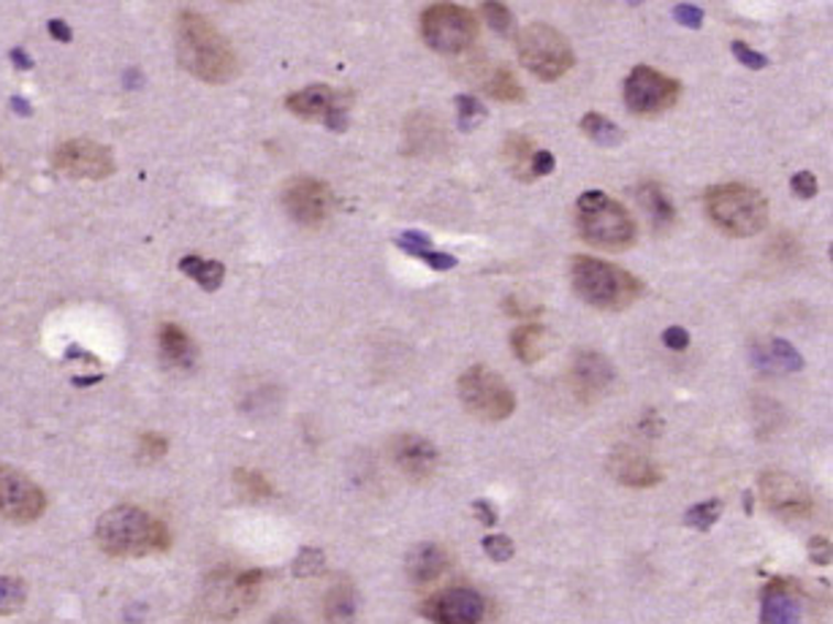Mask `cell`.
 <instances>
[{
  "mask_svg": "<svg viewBox=\"0 0 833 624\" xmlns=\"http://www.w3.org/2000/svg\"><path fill=\"white\" fill-rule=\"evenodd\" d=\"M177 57L187 74L207 85H226L239 74L237 52L198 11H182L177 17Z\"/></svg>",
  "mask_w": 833,
  "mask_h": 624,
  "instance_id": "obj_1",
  "label": "cell"
},
{
  "mask_svg": "<svg viewBox=\"0 0 833 624\" xmlns=\"http://www.w3.org/2000/svg\"><path fill=\"white\" fill-rule=\"evenodd\" d=\"M96 540L104 554L117 559L150 557L172 546V533L161 518L137 505H117L98 518Z\"/></svg>",
  "mask_w": 833,
  "mask_h": 624,
  "instance_id": "obj_2",
  "label": "cell"
},
{
  "mask_svg": "<svg viewBox=\"0 0 833 624\" xmlns=\"http://www.w3.org/2000/svg\"><path fill=\"white\" fill-rule=\"evenodd\" d=\"M573 291L597 310H625L641 299L643 283L621 266L595 259V255H573L571 259Z\"/></svg>",
  "mask_w": 833,
  "mask_h": 624,
  "instance_id": "obj_3",
  "label": "cell"
},
{
  "mask_svg": "<svg viewBox=\"0 0 833 624\" xmlns=\"http://www.w3.org/2000/svg\"><path fill=\"white\" fill-rule=\"evenodd\" d=\"M578 234L592 248L627 250L636 242V220L612 196L603 190H586L576 201Z\"/></svg>",
  "mask_w": 833,
  "mask_h": 624,
  "instance_id": "obj_4",
  "label": "cell"
},
{
  "mask_svg": "<svg viewBox=\"0 0 833 624\" xmlns=\"http://www.w3.org/2000/svg\"><path fill=\"white\" fill-rule=\"evenodd\" d=\"M703 204L712 223L731 237H755L768 223V201L749 185H714Z\"/></svg>",
  "mask_w": 833,
  "mask_h": 624,
  "instance_id": "obj_5",
  "label": "cell"
},
{
  "mask_svg": "<svg viewBox=\"0 0 833 624\" xmlns=\"http://www.w3.org/2000/svg\"><path fill=\"white\" fill-rule=\"evenodd\" d=\"M516 50H519L521 63L543 81L565 77L573 68V63H576V55H573L567 39L556 28L543 25V22H532L524 31H519Z\"/></svg>",
  "mask_w": 833,
  "mask_h": 624,
  "instance_id": "obj_6",
  "label": "cell"
},
{
  "mask_svg": "<svg viewBox=\"0 0 833 624\" xmlns=\"http://www.w3.org/2000/svg\"><path fill=\"white\" fill-rule=\"evenodd\" d=\"M459 399L480 422H506L516 410V396L506 377L484 364H473L459 377Z\"/></svg>",
  "mask_w": 833,
  "mask_h": 624,
  "instance_id": "obj_7",
  "label": "cell"
},
{
  "mask_svg": "<svg viewBox=\"0 0 833 624\" xmlns=\"http://www.w3.org/2000/svg\"><path fill=\"white\" fill-rule=\"evenodd\" d=\"M421 39L443 55H459L478 39V17L456 3H435L421 14Z\"/></svg>",
  "mask_w": 833,
  "mask_h": 624,
  "instance_id": "obj_8",
  "label": "cell"
},
{
  "mask_svg": "<svg viewBox=\"0 0 833 624\" xmlns=\"http://www.w3.org/2000/svg\"><path fill=\"white\" fill-rule=\"evenodd\" d=\"M261 581V570H218L204 584V609L218 620H234L253 605Z\"/></svg>",
  "mask_w": 833,
  "mask_h": 624,
  "instance_id": "obj_9",
  "label": "cell"
},
{
  "mask_svg": "<svg viewBox=\"0 0 833 624\" xmlns=\"http://www.w3.org/2000/svg\"><path fill=\"white\" fill-rule=\"evenodd\" d=\"M679 96H682V85L649 66L632 68L630 77L625 79V103L638 118L668 112L679 101Z\"/></svg>",
  "mask_w": 833,
  "mask_h": 624,
  "instance_id": "obj_10",
  "label": "cell"
},
{
  "mask_svg": "<svg viewBox=\"0 0 833 624\" xmlns=\"http://www.w3.org/2000/svg\"><path fill=\"white\" fill-rule=\"evenodd\" d=\"M46 507V494L25 472L0 464V516L9 522H36Z\"/></svg>",
  "mask_w": 833,
  "mask_h": 624,
  "instance_id": "obj_11",
  "label": "cell"
},
{
  "mask_svg": "<svg viewBox=\"0 0 833 624\" xmlns=\"http://www.w3.org/2000/svg\"><path fill=\"white\" fill-rule=\"evenodd\" d=\"M285 212L304 229H321L332 215V190L315 177H293L283 185Z\"/></svg>",
  "mask_w": 833,
  "mask_h": 624,
  "instance_id": "obj_12",
  "label": "cell"
},
{
  "mask_svg": "<svg viewBox=\"0 0 833 624\" xmlns=\"http://www.w3.org/2000/svg\"><path fill=\"white\" fill-rule=\"evenodd\" d=\"M57 172L79 179H107L115 174V155L104 144L90 142V139H72L63 142L52 155Z\"/></svg>",
  "mask_w": 833,
  "mask_h": 624,
  "instance_id": "obj_13",
  "label": "cell"
},
{
  "mask_svg": "<svg viewBox=\"0 0 833 624\" xmlns=\"http://www.w3.org/2000/svg\"><path fill=\"white\" fill-rule=\"evenodd\" d=\"M760 497L762 505L771 513L785 518H798L812 513V492L807 483L785 470H766L760 475Z\"/></svg>",
  "mask_w": 833,
  "mask_h": 624,
  "instance_id": "obj_14",
  "label": "cell"
},
{
  "mask_svg": "<svg viewBox=\"0 0 833 624\" xmlns=\"http://www.w3.org/2000/svg\"><path fill=\"white\" fill-rule=\"evenodd\" d=\"M421 611L435 624H484L486 600L470 587H448L432 594Z\"/></svg>",
  "mask_w": 833,
  "mask_h": 624,
  "instance_id": "obj_15",
  "label": "cell"
},
{
  "mask_svg": "<svg viewBox=\"0 0 833 624\" xmlns=\"http://www.w3.org/2000/svg\"><path fill=\"white\" fill-rule=\"evenodd\" d=\"M614 383V364L597 351H581L571 366V391L578 402L592 405Z\"/></svg>",
  "mask_w": 833,
  "mask_h": 624,
  "instance_id": "obj_16",
  "label": "cell"
},
{
  "mask_svg": "<svg viewBox=\"0 0 833 624\" xmlns=\"http://www.w3.org/2000/svg\"><path fill=\"white\" fill-rule=\"evenodd\" d=\"M803 594L793 579H774L760 592V624H801Z\"/></svg>",
  "mask_w": 833,
  "mask_h": 624,
  "instance_id": "obj_17",
  "label": "cell"
},
{
  "mask_svg": "<svg viewBox=\"0 0 833 624\" xmlns=\"http://www.w3.org/2000/svg\"><path fill=\"white\" fill-rule=\"evenodd\" d=\"M391 459L410 481H424L437 468V448L426 437L402 431L391 440Z\"/></svg>",
  "mask_w": 833,
  "mask_h": 624,
  "instance_id": "obj_18",
  "label": "cell"
},
{
  "mask_svg": "<svg viewBox=\"0 0 833 624\" xmlns=\"http://www.w3.org/2000/svg\"><path fill=\"white\" fill-rule=\"evenodd\" d=\"M608 472L630 489H649L662 481L660 464L652 462L647 453L630 451V448H616L608 459Z\"/></svg>",
  "mask_w": 833,
  "mask_h": 624,
  "instance_id": "obj_19",
  "label": "cell"
},
{
  "mask_svg": "<svg viewBox=\"0 0 833 624\" xmlns=\"http://www.w3.org/2000/svg\"><path fill=\"white\" fill-rule=\"evenodd\" d=\"M451 557L440 544H419L408 554V576L415 584H432L448 570Z\"/></svg>",
  "mask_w": 833,
  "mask_h": 624,
  "instance_id": "obj_20",
  "label": "cell"
},
{
  "mask_svg": "<svg viewBox=\"0 0 833 624\" xmlns=\"http://www.w3.org/2000/svg\"><path fill=\"white\" fill-rule=\"evenodd\" d=\"M753 361H755V366H758V370L774 372V375H782V372H798L803 366L801 353H798L796 348L785 340L755 342Z\"/></svg>",
  "mask_w": 833,
  "mask_h": 624,
  "instance_id": "obj_21",
  "label": "cell"
},
{
  "mask_svg": "<svg viewBox=\"0 0 833 624\" xmlns=\"http://www.w3.org/2000/svg\"><path fill=\"white\" fill-rule=\"evenodd\" d=\"M337 96L339 92L332 90V87L310 85V87H304V90L291 92V96L285 98V107H289L291 112L302 120L326 118L328 109H332L334 101H337Z\"/></svg>",
  "mask_w": 833,
  "mask_h": 624,
  "instance_id": "obj_22",
  "label": "cell"
},
{
  "mask_svg": "<svg viewBox=\"0 0 833 624\" xmlns=\"http://www.w3.org/2000/svg\"><path fill=\"white\" fill-rule=\"evenodd\" d=\"M636 196H638V204H641V209L647 212L652 229L666 231V229H671L673 223H677V207H673L671 196L666 194V188H662V185L643 183L641 188H638Z\"/></svg>",
  "mask_w": 833,
  "mask_h": 624,
  "instance_id": "obj_23",
  "label": "cell"
},
{
  "mask_svg": "<svg viewBox=\"0 0 833 624\" xmlns=\"http://www.w3.org/2000/svg\"><path fill=\"white\" fill-rule=\"evenodd\" d=\"M397 248H402L404 253H410L413 259H421L424 264H430L432 270H437V272H448L456 266L454 255L432 250L430 237L421 234V231H402V234L397 237Z\"/></svg>",
  "mask_w": 833,
  "mask_h": 624,
  "instance_id": "obj_24",
  "label": "cell"
},
{
  "mask_svg": "<svg viewBox=\"0 0 833 624\" xmlns=\"http://www.w3.org/2000/svg\"><path fill=\"white\" fill-rule=\"evenodd\" d=\"M158 342H161V353L169 364L187 366L196 359V348H193L191 337L177 324H163L161 331H158Z\"/></svg>",
  "mask_w": 833,
  "mask_h": 624,
  "instance_id": "obj_25",
  "label": "cell"
},
{
  "mask_svg": "<svg viewBox=\"0 0 833 624\" xmlns=\"http://www.w3.org/2000/svg\"><path fill=\"white\" fill-rule=\"evenodd\" d=\"M359 611V598L350 584H337L328 589L324 600V620L328 624H354Z\"/></svg>",
  "mask_w": 833,
  "mask_h": 624,
  "instance_id": "obj_26",
  "label": "cell"
},
{
  "mask_svg": "<svg viewBox=\"0 0 833 624\" xmlns=\"http://www.w3.org/2000/svg\"><path fill=\"white\" fill-rule=\"evenodd\" d=\"M510 346H513V353L519 355V361L524 364H538L545 353V329L536 320L530 324H521L519 329L510 335Z\"/></svg>",
  "mask_w": 833,
  "mask_h": 624,
  "instance_id": "obj_27",
  "label": "cell"
},
{
  "mask_svg": "<svg viewBox=\"0 0 833 624\" xmlns=\"http://www.w3.org/2000/svg\"><path fill=\"white\" fill-rule=\"evenodd\" d=\"M532 155H536V144H532V139L521 136V133H510L506 144H502V157H506L508 168L516 177L524 179V183H532Z\"/></svg>",
  "mask_w": 833,
  "mask_h": 624,
  "instance_id": "obj_28",
  "label": "cell"
},
{
  "mask_svg": "<svg viewBox=\"0 0 833 624\" xmlns=\"http://www.w3.org/2000/svg\"><path fill=\"white\" fill-rule=\"evenodd\" d=\"M180 270L185 272L187 277L196 280L204 291H218L223 283V274H226L218 261H204L198 259V255H185V259L180 261Z\"/></svg>",
  "mask_w": 833,
  "mask_h": 624,
  "instance_id": "obj_29",
  "label": "cell"
},
{
  "mask_svg": "<svg viewBox=\"0 0 833 624\" xmlns=\"http://www.w3.org/2000/svg\"><path fill=\"white\" fill-rule=\"evenodd\" d=\"M581 131H584L595 144H601V147H616V144H621V139H625V133H621V128L616 125V122L603 118V114L597 112H589L581 118Z\"/></svg>",
  "mask_w": 833,
  "mask_h": 624,
  "instance_id": "obj_30",
  "label": "cell"
},
{
  "mask_svg": "<svg viewBox=\"0 0 833 624\" xmlns=\"http://www.w3.org/2000/svg\"><path fill=\"white\" fill-rule=\"evenodd\" d=\"M486 92H489L495 101L502 103L524 101V87L519 85V79H516L508 68H497V72L486 79Z\"/></svg>",
  "mask_w": 833,
  "mask_h": 624,
  "instance_id": "obj_31",
  "label": "cell"
},
{
  "mask_svg": "<svg viewBox=\"0 0 833 624\" xmlns=\"http://www.w3.org/2000/svg\"><path fill=\"white\" fill-rule=\"evenodd\" d=\"M234 483H237L239 497L250 500V503H261V500L272 497V483L258 470H237L234 472Z\"/></svg>",
  "mask_w": 833,
  "mask_h": 624,
  "instance_id": "obj_32",
  "label": "cell"
},
{
  "mask_svg": "<svg viewBox=\"0 0 833 624\" xmlns=\"http://www.w3.org/2000/svg\"><path fill=\"white\" fill-rule=\"evenodd\" d=\"M28 589L20 579L11 576H0V614H14L25 605Z\"/></svg>",
  "mask_w": 833,
  "mask_h": 624,
  "instance_id": "obj_33",
  "label": "cell"
},
{
  "mask_svg": "<svg viewBox=\"0 0 833 624\" xmlns=\"http://www.w3.org/2000/svg\"><path fill=\"white\" fill-rule=\"evenodd\" d=\"M720 513H723V503H720V500H706V503L690 507L688 516H684V522H688L692 529H701V533H706V529H712L714 524L720 522Z\"/></svg>",
  "mask_w": 833,
  "mask_h": 624,
  "instance_id": "obj_34",
  "label": "cell"
},
{
  "mask_svg": "<svg viewBox=\"0 0 833 624\" xmlns=\"http://www.w3.org/2000/svg\"><path fill=\"white\" fill-rule=\"evenodd\" d=\"M486 107L473 96H459L456 98V122H459L462 131H473L480 120H486Z\"/></svg>",
  "mask_w": 833,
  "mask_h": 624,
  "instance_id": "obj_35",
  "label": "cell"
},
{
  "mask_svg": "<svg viewBox=\"0 0 833 624\" xmlns=\"http://www.w3.org/2000/svg\"><path fill=\"white\" fill-rule=\"evenodd\" d=\"M480 17L489 22V28L495 33H510V28H513V14L502 3H484L480 6Z\"/></svg>",
  "mask_w": 833,
  "mask_h": 624,
  "instance_id": "obj_36",
  "label": "cell"
},
{
  "mask_svg": "<svg viewBox=\"0 0 833 624\" xmlns=\"http://www.w3.org/2000/svg\"><path fill=\"white\" fill-rule=\"evenodd\" d=\"M324 551H318V548H304L302 554L296 557V562H293V573L299 576V579H304V576H318L324 573Z\"/></svg>",
  "mask_w": 833,
  "mask_h": 624,
  "instance_id": "obj_37",
  "label": "cell"
},
{
  "mask_svg": "<svg viewBox=\"0 0 833 624\" xmlns=\"http://www.w3.org/2000/svg\"><path fill=\"white\" fill-rule=\"evenodd\" d=\"M166 437L155 435V431H144V435L139 437V457H142L144 462H158V459L166 453Z\"/></svg>",
  "mask_w": 833,
  "mask_h": 624,
  "instance_id": "obj_38",
  "label": "cell"
},
{
  "mask_svg": "<svg viewBox=\"0 0 833 624\" xmlns=\"http://www.w3.org/2000/svg\"><path fill=\"white\" fill-rule=\"evenodd\" d=\"M348 109H350V96H348V92H339L337 101H334V107L328 109V114L324 118L326 128L343 133L345 128H348Z\"/></svg>",
  "mask_w": 833,
  "mask_h": 624,
  "instance_id": "obj_39",
  "label": "cell"
},
{
  "mask_svg": "<svg viewBox=\"0 0 833 624\" xmlns=\"http://www.w3.org/2000/svg\"><path fill=\"white\" fill-rule=\"evenodd\" d=\"M502 310H506V315H510V318L536 320L538 315L543 313V307L541 305H530V302L521 299V296H508V299L502 302Z\"/></svg>",
  "mask_w": 833,
  "mask_h": 624,
  "instance_id": "obj_40",
  "label": "cell"
},
{
  "mask_svg": "<svg viewBox=\"0 0 833 624\" xmlns=\"http://www.w3.org/2000/svg\"><path fill=\"white\" fill-rule=\"evenodd\" d=\"M484 551L495 562H508L513 557V540L506 538V535H489V538H484Z\"/></svg>",
  "mask_w": 833,
  "mask_h": 624,
  "instance_id": "obj_41",
  "label": "cell"
},
{
  "mask_svg": "<svg viewBox=\"0 0 833 624\" xmlns=\"http://www.w3.org/2000/svg\"><path fill=\"white\" fill-rule=\"evenodd\" d=\"M731 50H733V55H736L738 61H742V66L753 68V72H760V68L768 66V57L760 55V52H755L753 46L744 44V41H733Z\"/></svg>",
  "mask_w": 833,
  "mask_h": 624,
  "instance_id": "obj_42",
  "label": "cell"
},
{
  "mask_svg": "<svg viewBox=\"0 0 833 624\" xmlns=\"http://www.w3.org/2000/svg\"><path fill=\"white\" fill-rule=\"evenodd\" d=\"M673 17H677L679 25L690 28V31H697V28L703 25V11L692 3H679L677 9H673Z\"/></svg>",
  "mask_w": 833,
  "mask_h": 624,
  "instance_id": "obj_43",
  "label": "cell"
},
{
  "mask_svg": "<svg viewBox=\"0 0 833 624\" xmlns=\"http://www.w3.org/2000/svg\"><path fill=\"white\" fill-rule=\"evenodd\" d=\"M790 188L798 198H814L818 196V177L812 172H798L793 179H790Z\"/></svg>",
  "mask_w": 833,
  "mask_h": 624,
  "instance_id": "obj_44",
  "label": "cell"
},
{
  "mask_svg": "<svg viewBox=\"0 0 833 624\" xmlns=\"http://www.w3.org/2000/svg\"><path fill=\"white\" fill-rule=\"evenodd\" d=\"M554 166H556V157L551 155L549 150H536V155H532V166H530L532 179L545 177V174L554 172Z\"/></svg>",
  "mask_w": 833,
  "mask_h": 624,
  "instance_id": "obj_45",
  "label": "cell"
},
{
  "mask_svg": "<svg viewBox=\"0 0 833 624\" xmlns=\"http://www.w3.org/2000/svg\"><path fill=\"white\" fill-rule=\"evenodd\" d=\"M662 342H666L671 351H684V348L690 346V335L682 326H671V329H666V335H662Z\"/></svg>",
  "mask_w": 833,
  "mask_h": 624,
  "instance_id": "obj_46",
  "label": "cell"
},
{
  "mask_svg": "<svg viewBox=\"0 0 833 624\" xmlns=\"http://www.w3.org/2000/svg\"><path fill=\"white\" fill-rule=\"evenodd\" d=\"M809 554H812V559L818 565H829L831 562V540L823 538V535H818V538L809 540Z\"/></svg>",
  "mask_w": 833,
  "mask_h": 624,
  "instance_id": "obj_47",
  "label": "cell"
},
{
  "mask_svg": "<svg viewBox=\"0 0 833 624\" xmlns=\"http://www.w3.org/2000/svg\"><path fill=\"white\" fill-rule=\"evenodd\" d=\"M473 507H475V513H478V518L484 524H495L497 522V511H495V505L489 503V500H475Z\"/></svg>",
  "mask_w": 833,
  "mask_h": 624,
  "instance_id": "obj_48",
  "label": "cell"
},
{
  "mask_svg": "<svg viewBox=\"0 0 833 624\" xmlns=\"http://www.w3.org/2000/svg\"><path fill=\"white\" fill-rule=\"evenodd\" d=\"M50 33L57 41H72V31H68V25H63L61 20H52L50 22Z\"/></svg>",
  "mask_w": 833,
  "mask_h": 624,
  "instance_id": "obj_49",
  "label": "cell"
},
{
  "mask_svg": "<svg viewBox=\"0 0 833 624\" xmlns=\"http://www.w3.org/2000/svg\"><path fill=\"white\" fill-rule=\"evenodd\" d=\"M0 179H3V166H0Z\"/></svg>",
  "mask_w": 833,
  "mask_h": 624,
  "instance_id": "obj_50",
  "label": "cell"
}]
</instances>
